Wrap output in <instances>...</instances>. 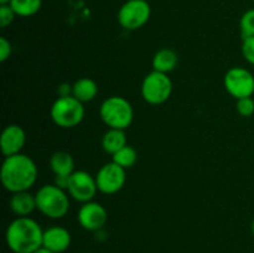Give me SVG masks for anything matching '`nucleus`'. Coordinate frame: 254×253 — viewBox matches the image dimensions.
<instances>
[{"label": "nucleus", "instance_id": "nucleus-1", "mask_svg": "<svg viewBox=\"0 0 254 253\" xmlns=\"http://www.w3.org/2000/svg\"><path fill=\"white\" fill-rule=\"evenodd\" d=\"M2 186L11 193L29 191L37 180V166L25 154L6 156L0 169Z\"/></svg>", "mask_w": 254, "mask_h": 253}, {"label": "nucleus", "instance_id": "nucleus-2", "mask_svg": "<svg viewBox=\"0 0 254 253\" xmlns=\"http://www.w3.org/2000/svg\"><path fill=\"white\" fill-rule=\"evenodd\" d=\"M44 230L30 217H17L9 223L5 241L12 253H34L42 247Z\"/></svg>", "mask_w": 254, "mask_h": 253}, {"label": "nucleus", "instance_id": "nucleus-3", "mask_svg": "<svg viewBox=\"0 0 254 253\" xmlns=\"http://www.w3.org/2000/svg\"><path fill=\"white\" fill-rule=\"evenodd\" d=\"M37 210L49 218L59 220L69 210V198L64 189L57 185H44L36 192Z\"/></svg>", "mask_w": 254, "mask_h": 253}, {"label": "nucleus", "instance_id": "nucleus-4", "mask_svg": "<svg viewBox=\"0 0 254 253\" xmlns=\"http://www.w3.org/2000/svg\"><path fill=\"white\" fill-rule=\"evenodd\" d=\"M99 116L109 128L126 130L133 123L134 111L128 99L124 97L112 96L104 99L101 104Z\"/></svg>", "mask_w": 254, "mask_h": 253}, {"label": "nucleus", "instance_id": "nucleus-5", "mask_svg": "<svg viewBox=\"0 0 254 253\" xmlns=\"http://www.w3.org/2000/svg\"><path fill=\"white\" fill-rule=\"evenodd\" d=\"M51 118L60 128H73L84 118V107L73 96L59 97L51 107Z\"/></svg>", "mask_w": 254, "mask_h": 253}, {"label": "nucleus", "instance_id": "nucleus-6", "mask_svg": "<svg viewBox=\"0 0 254 253\" xmlns=\"http://www.w3.org/2000/svg\"><path fill=\"white\" fill-rule=\"evenodd\" d=\"M173 92V82L166 73L151 71L146 74L141 83V96L144 101L153 106L163 104L170 98Z\"/></svg>", "mask_w": 254, "mask_h": 253}, {"label": "nucleus", "instance_id": "nucleus-7", "mask_svg": "<svg viewBox=\"0 0 254 253\" xmlns=\"http://www.w3.org/2000/svg\"><path fill=\"white\" fill-rule=\"evenodd\" d=\"M151 7L146 0H128L118 11V21L126 30H138L149 21Z\"/></svg>", "mask_w": 254, "mask_h": 253}, {"label": "nucleus", "instance_id": "nucleus-8", "mask_svg": "<svg viewBox=\"0 0 254 253\" xmlns=\"http://www.w3.org/2000/svg\"><path fill=\"white\" fill-rule=\"evenodd\" d=\"M223 84L228 93L236 99L252 97L254 93V76L243 67H232L223 78Z\"/></svg>", "mask_w": 254, "mask_h": 253}, {"label": "nucleus", "instance_id": "nucleus-9", "mask_svg": "<svg viewBox=\"0 0 254 253\" xmlns=\"http://www.w3.org/2000/svg\"><path fill=\"white\" fill-rule=\"evenodd\" d=\"M97 191H98V186H97L96 176L93 178L91 174L84 170L73 171L71 174L67 192L73 200L82 203L93 201Z\"/></svg>", "mask_w": 254, "mask_h": 253}, {"label": "nucleus", "instance_id": "nucleus-10", "mask_svg": "<svg viewBox=\"0 0 254 253\" xmlns=\"http://www.w3.org/2000/svg\"><path fill=\"white\" fill-rule=\"evenodd\" d=\"M126 179V169L119 166L114 161L104 164L96 175L98 191L107 193V195L118 192L123 189Z\"/></svg>", "mask_w": 254, "mask_h": 253}, {"label": "nucleus", "instance_id": "nucleus-11", "mask_svg": "<svg viewBox=\"0 0 254 253\" xmlns=\"http://www.w3.org/2000/svg\"><path fill=\"white\" fill-rule=\"evenodd\" d=\"M77 220L82 228L91 231V232H96L104 227L107 220H108V213L101 203L89 201L81 206L78 215H77Z\"/></svg>", "mask_w": 254, "mask_h": 253}, {"label": "nucleus", "instance_id": "nucleus-12", "mask_svg": "<svg viewBox=\"0 0 254 253\" xmlns=\"http://www.w3.org/2000/svg\"><path fill=\"white\" fill-rule=\"evenodd\" d=\"M26 141L25 130L17 124H10L2 130L0 136V148L4 156L16 155L21 153Z\"/></svg>", "mask_w": 254, "mask_h": 253}, {"label": "nucleus", "instance_id": "nucleus-13", "mask_svg": "<svg viewBox=\"0 0 254 253\" xmlns=\"http://www.w3.org/2000/svg\"><path fill=\"white\" fill-rule=\"evenodd\" d=\"M71 233L62 226H52L44 231L42 247L55 253H64L71 246Z\"/></svg>", "mask_w": 254, "mask_h": 253}, {"label": "nucleus", "instance_id": "nucleus-14", "mask_svg": "<svg viewBox=\"0 0 254 253\" xmlns=\"http://www.w3.org/2000/svg\"><path fill=\"white\" fill-rule=\"evenodd\" d=\"M10 210L17 216V217H29L30 213L34 212L36 206V196L30 193L29 191H20V192L12 193L9 201Z\"/></svg>", "mask_w": 254, "mask_h": 253}, {"label": "nucleus", "instance_id": "nucleus-15", "mask_svg": "<svg viewBox=\"0 0 254 253\" xmlns=\"http://www.w3.org/2000/svg\"><path fill=\"white\" fill-rule=\"evenodd\" d=\"M50 168L55 176H69L74 171V160L67 151H56L50 158Z\"/></svg>", "mask_w": 254, "mask_h": 253}, {"label": "nucleus", "instance_id": "nucleus-16", "mask_svg": "<svg viewBox=\"0 0 254 253\" xmlns=\"http://www.w3.org/2000/svg\"><path fill=\"white\" fill-rule=\"evenodd\" d=\"M179 57L176 52L171 49H161L154 55L153 57V68L154 71L163 72L168 74L169 72L174 71L178 66Z\"/></svg>", "mask_w": 254, "mask_h": 253}, {"label": "nucleus", "instance_id": "nucleus-17", "mask_svg": "<svg viewBox=\"0 0 254 253\" xmlns=\"http://www.w3.org/2000/svg\"><path fill=\"white\" fill-rule=\"evenodd\" d=\"M98 94V86L91 78H79L72 84V96L82 103L93 101Z\"/></svg>", "mask_w": 254, "mask_h": 253}, {"label": "nucleus", "instance_id": "nucleus-18", "mask_svg": "<svg viewBox=\"0 0 254 253\" xmlns=\"http://www.w3.org/2000/svg\"><path fill=\"white\" fill-rule=\"evenodd\" d=\"M127 145V135L123 129L109 128V130L102 138V146L104 151L111 155H114L117 151Z\"/></svg>", "mask_w": 254, "mask_h": 253}, {"label": "nucleus", "instance_id": "nucleus-19", "mask_svg": "<svg viewBox=\"0 0 254 253\" xmlns=\"http://www.w3.org/2000/svg\"><path fill=\"white\" fill-rule=\"evenodd\" d=\"M9 5L12 7L16 16L29 17L40 11L42 0H11Z\"/></svg>", "mask_w": 254, "mask_h": 253}, {"label": "nucleus", "instance_id": "nucleus-20", "mask_svg": "<svg viewBox=\"0 0 254 253\" xmlns=\"http://www.w3.org/2000/svg\"><path fill=\"white\" fill-rule=\"evenodd\" d=\"M112 156H113L114 163L118 164L119 166H122L126 170L135 165L136 160H138V153H136V150L133 146L128 145V144Z\"/></svg>", "mask_w": 254, "mask_h": 253}, {"label": "nucleus", "instance_id": "nucleus-21", "mask_svg": "<svg viewBox=\"0 0 254 253\" xmlns=\"http://www.w3.org/2000/svg\"><path fill=\"white\" fill-rule=\"evenodd\" d=\"M240 27L242 39H248V37L254 36V9L247 10L242 15L240 21Z\"/></svg>", "mask_w": 254, "mask_h": 253}, {"label": "nucleus", "instance_id": "nucleus-22", "mask_svg": "<svg viewBox=\"0 0 254 253\" xmlns=\"http://www.w3.org/2000/svg\"><path fill=\"white\" fill-rule=\"evenodd\" d=\"M15 16H16V14L9 4L0 5V27L1 29H5L9 25H11Z\"/></svg>", "mask_w": 254, "mask_h": 253}, {"label": "nucleus", "instance_id": "nucleus-23", "mask_svg": "<svg viewBox=\"0 0 254 253\" xmlns=\"http://www.w3.org/2000/svg\"><path fill=\"white\" fill-rule=\"evenodd\" d=\"M237 112L242 117H251L254 114V99L252 97L237 99Z\"/></svg>", "mask_w": 254, "mask_h": 253}, {"label": "nucleus", "instance_id": "nucleus-24", "mask_svg": "<svg viewBox=\"0 0 254 253\" xmlns=\"http://www.w3.org/2000/svg\"><path fill=\"white\" fill-rule=\"evenodd\" d=\"M242 54L243 57L247 62L254 66V36L243 39L242 44Z\"/></svg>", "mask_w": 254, "mask_h": 253}, {"label": "nucleus", "instance_id": "nucleus-25", "mask_svg": "<svg viewBox=\"0 0 254 253\" xmlns=\"http://www.w3.org/2000/svg\"><path fill=\"white\" fill-rule=\"evenodd\" d=\"M12 52L11 44L7 39H5L4 36L0 37V61L5 62L10 57Z\"/></svg>", "mask_w": 254, "mask_h": 253}, {"label": "nucleus", "instance_id": "nucleus-26", "mask_svg": "<svg viewBox=\"0 0 254 253\" xmlns=\"http://www.w3.org/2000/svg\"><path fill=\"white\" fill-rule=\"evenodd\" d=\"M71 176V175H69ZM69 176H62V175H56L55 176V185H57L59 188L67 190V186H68V180Z\"/></svg>", "mask_w": 254, "mask_h": 253}, {"label": "nucleus", "instance_id": "nucleus-27", "mask_svg": "<svg viewBox=\"0 0 254 253\" xmlns=\"http://www.w3.org/2000/svg\"><path fill=\"white\" fill-rule=\"evenodd\" d=\"M59 93L60 97H64V96H71L72 94V86L69 84L64 83L59 87Z\"/></svg>", "mask_w": 254, "mask_h": 253}, {"label": "nucleus", "instance_id": "nucleus-28", "mask_svg": "<svg viewBox=\"0 0 254 253\" xmlns=\"http://www.w3.org/2000/svg\"><path fill=\"white\" fill-rule=\"evenodd\" d=\"M34 253H55V252H52V251L47 250V248H45V247H41V248H39V250H37L36 252H34Z\"/></svg>", "mask_w": 254, "mask_h": 253}, {"label": "nucleus", "instance_id": "nucleus-29", "mask_svg": "<svg viewBox=\"0 0 254 253\" xmlns=\"http://www.w3.org/2000/svg\"><path fill=\"white\" fill-rule=\"evenodd\" d=\"M10 1H11V0H0V5H2V4H9Z\"/></svg>", "mask_w": 254, "mask_h": 253}, {"label": "nucleus", "instance_id": "nucleus-30", "mask_svg": "<svg viewBox=\"0 0 254 253\" xmlns=\"http://www.w3.org/2000/svg\"><path fill=\"white\" fill-rule=\"evenodd\" d=\"M251 230H252V235L254 236V220H253V222H252V226H251Z\"/></svg>", "mask_w": 254, "mask_h": 253}, {"label": "nucleus", "instance_id": "nucleus-31", "mask_svg": "<svg viewBox=\"0 0 254 253\" xmlns=\"http://www.w3.org/2000/svg\"><path fill=\"white\" fill-rule=\"evenodd\" d=\"M253 1H254V0H253Z\"/></svg>", "mask_w": 254, "mask_h": 253}]
</instances>
